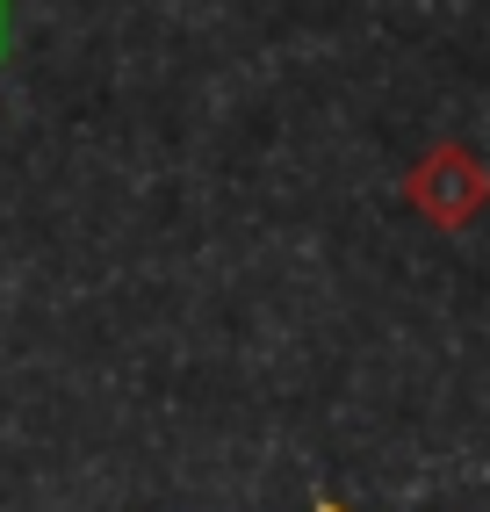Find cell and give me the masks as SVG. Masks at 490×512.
<instances>
[{
  "label": "cell",
  "instance_id": "1",
  "mask_svg": "<svg viewBox=\"0 0 490 512\" xmlns=\"http://www.w3.org/2000/svg\"><path fill=\"white\" fill-rule=\"evenodd\" d=\"M411 202L426 210L433 224H469L483 202H490V174H483V159L476 152H462V145H440V152H426L418 159V174H411Z\"/></svg>",
  "mask_w": 490,
  "mask_h": 512
},
{
  "label": "cell",
  "instance_id": "2",
  "mask_svg": "<svg viewBox=\"0 0 490 512\" xmlns=\"http://www.w3.org/2000/svg\"><path fill=\"white\" fill-rule=\"evenodd\" d=\"M8 44H15V8L0 0V58H8Z\"/></svg>",
  "mask_w": 490,
  "mask_h": 512
},
{
  "label": "cell",
  "instance_id": "3",
  "mask_svg": "<svg viewBox=\"0 0 490 512\" xmlns=\"http://www.w3.org/2000/svg\"><path fill=\"white\" fill-rule=\"evenodd\" d=\"M318 512H346V505H332V498H318Z\"/></svg>",
  "mask_w": 490,
  "mask_h": 512
}]
</instances>
